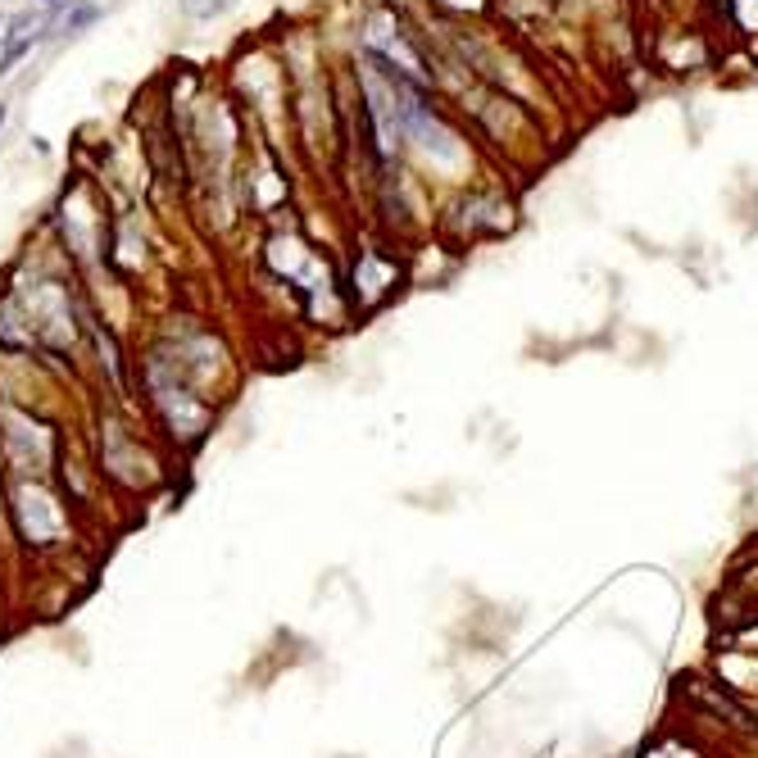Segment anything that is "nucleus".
<instances>
[{
  "label": "nucleus",
  "instance_id": "obj_1",
  "mask_svg": "<svg viewBox=\"0 0 758 758\" xmlns=\"http://www.w3.org/2000/svg\"><path fill=\"white\" fill-rule=\"evenodd\" d=\"M350 282H355L359 305H377V300H386L395 286H400V264H395L391 255H382V250H359Z\"/></svg>",
  "mask_w": 758,
  "mask_h": 758
},
{
  "label": "nucleus",
  "instance_id": "obj_2",
  "mask_svg": "<svg viewBox=\"0 0 758 758\" xmlns=\"http://www.w3.org/2000/svg\"><path fill=\"white\" fill-rule=\"evenodd\" d=\"M178 5H182V14H187V19L209 23V19H223V14L232 10L237 0H178Z\"/></svg>",
  "mask_w": 758,
  "mask_h": 758
},
{
  "label": "nucleus",
  "instance_id": "obj_3",
  "mask_svg": "<svg viewBox=\"0 0 758 758\" xmlns=\"http://www.w3.org/2000/svg\"><path fill=\"white\" fill-rule=\"evenodd\" d=\"M10 28H14V14L0 10V50H5V41H10Z\"/></svg>",
  "mask_w": 758,
  "mask_h": 758
},
{
  "label": "nucleus",
  "instance_id": "obj_4",
  "mask_svg": "<svg viewBox=\"0 0 758 758\" xmlns=\"http://www.w3.org/2000/svg\"><path fill=\"white\" fill-rule=\"evenodd\" d=\"M5 119H10V105H0V128H5Z\"/></svg>",
  "mask_w": 758,
  "mask_h": 758
}]
</instances>
